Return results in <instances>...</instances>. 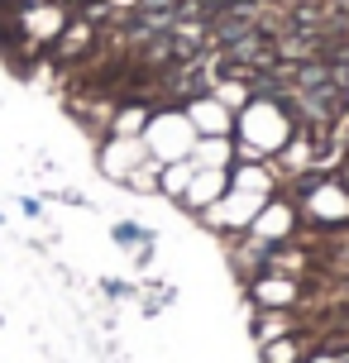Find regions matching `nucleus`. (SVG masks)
Returning <instances> with one entry per match:
<instances>
[{"label":"nucleus","instance_id":"f257e3e1","mask_svg":"<svg viewBox=\"0 0 349 363\" xmlns=\"http://www.w3.org/2000/svg\"><path fill=\"white\" fill-rule=\"evenodd\" d=\"M115 235L120 239H148V230H139V225H115Z\"/></svg>","mask_w":349,"mask_h":363}]
</instances>
